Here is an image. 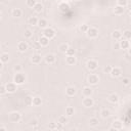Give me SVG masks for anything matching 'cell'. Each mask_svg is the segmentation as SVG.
I'll return each instance as SVG.
<instances>
[{"label": "cell", "instance_id": "4316f807", "mask_svg": "<svg viewBox=\"0 0 131 131\" xmlns=\"http://www.w3.org/2000/svg\"><path fill=\"white\" fill-rule=\"evenodd\" d=\"M100 116H101V118H103V119L108 118V117L111 116V112H110V110H107V108H103V110H101V112H100Z\"/></svg>", "mask_w": 131, "mask_h": 131}, {"label": "cell", "instance_id": "5bb4252c", "mask_svg": "<svg viewBox=\"0 0 131 131\" xmlns=\"http://www.w3.org/2000/svg\"><path fill=\"white\" fill-rule=\"evenodd\" d=\"M41 60H42V56H41L39 53H35V54H33L32 57H31V61H32L34 64H39V63L41 62Z\"/></svg>", "mask_w": 131, "mask_h": 131}, {"label": "cell", "instance_id": "8fae6325", "mask_svg": "<svg viewBox=\"0 0 131 131\" xmlns=\"http://www.w3.org/2000/svg\"><path fill=\"white\" fill-rule=\"evenodd\" d=\"M5 88H6V92H8V93H14L16 91L17 85L14 82L13 83H7L5 85Z\"/></svg>", "mask_w": 131, "mask_h": 131}, {"label": "cell", "instance_id": "8992f818", "mask_svg": "<svg viewBox=\"0 0 131 131\" xmlns=\"http://www.w3.org/2000/svg\"><path fill=\"white\" fill-rule=\"evenodd\" d=\"M87 81L90 85H96L99 82V77L96 74H90L87 78Z\"/></svg>", "mask_w": 131, "mask_h": 131}, {"label": "cell", "instance_id": "ac0fdd59", "mask_svg": "<svg viewBox=\"0 0 131 131\" xmlns=\"http://www.w3.org/2000/svg\"><path fill=\"white\" fill-rule=\"evenodd\" d=\"M125 11V8L122 7V6H119V5H116L113 9V12L116 14V15H122Z\"/></svg>", "mask_w": 131, "mask_h": 131}, {"label": "cell", "instance_id": "bcb514c9", "mask_svg": "<svg viewBox=\"0 0 131 131\" xmlns=\"http://www.w3.org/2000/svg\"><path fill=\"white\" fill-rule=\"evenodd\" d=\"M62 128H63V125L57 122V123H56V127H55V130H62Z\"/></svg>", "mask_w": 131, "mask_h": 131}, {"label": "cell", "instance_id": "6f0895ef", "mask_svg": "<svg viewBox=\"0 0 131 131\" xmlns=\"http://www.w3.org/2000/svg\"><path fill=\"white\" fill-rule=\"evenodd\" d=\"M0 77H1V75H0Z\"/></svg>", "mask_w": 131, "mask_h": 131}, {"label": "cell", "instance_id": "83f0119b", "mask_svg": "<svg viewBox=\"0 0 131 131\" xmlns=\"http://www.w3.org/2000/svg\"><path fill=\"white\" fill-rule=\"evenodd\" d=\"M28 23L30 26H37L38 24V18L36 16H30L28 19Z\"/></svg>", "mask_w": 131, "mask_h": 131}, {"label": "cell", "instance_id": "5b68a950", "mask_svg": "<svg viewBox=\"0 0 131 131\" xmlns=\"http://www.w3.org/2000/svg\"><path fill=\"white\" fill-rule=\"evenodd\" d=\"M86 67L89 71H95L98 67V62L95 60V59H89L87 62H86Z\"/></svg>", "mask_w": 131, "mask_h": 131}, {"label": "cell", "instance_id": "44dd1931", "mask_svg": "<svg viewBox=\"0 0 131 131\" xmlns=\"http://www.w3.org/2000/svg\"><path fill=\"white\" fill-rule=\"evenodd\" d=\"M76 61H77V59H76L75 55H69V56L66 57V62L69 66H74L76 63Z\"/></svg>", "mask_w": 131, "mask_h": 131}, {"label": "cell", "instance_id": "f1b7e54d", "mask_svg": "<svg viewBox=\"0 0 131 131\" xmlns=\"http://www.w3.org/2000/svg\"><path fill=\"white\" fill-rule=\"evenodd\" d=\"M37 26H39L41 29H44V28L47 27V20H46L45 18H40V19H38Z\"/></svg>", "mask_w": 131, "mask_h": 131}, {"label": "cell", "instance_id": "681fc988", "mask_svg": "<svg viewBox=\"0 0 131 131\" xmlns=\"http://www.w3.org/2000/svg\"><path fill=\"white\" fill-rule=\"evenodd\" d=\"M126 57H127L128 59L130 58V53H129V52H127V53H126Z\"/></svg>", "mask_w": 131, "mask_h": 131}, {"label": "cell", "instance_id": "ffe728a7", "mask_svg": "<svg viewBox=\"0 0 131 131\" xmlns=\"http://www.w3.org/2000/svg\"><path fill=\"white\" fill-rule=\"evenodd\" d=\"M119 100H120V97L117 93H112L108 96V101L111 103H117V102H119Z\"/></svg>", "mask_w": 131, "mask_h": 131}, {"label": "cell", "instance_id": "30bf717a", "mask_svg": "<svg viewBox=\"0 0 131 131\" xmlns=\"http://www.w3.org/2000/svg\"><path fill=\"white\" fill-rule=\"evenodd\" d=\"M119 45H120V48H122V49H129L130 42H129V40H127V39L122 37L120 39V41H119Z\"/></svg>", "mask_w": 131, "mask_h": 131}, {"label": "cell", "instance_id": "7402d4cb", "mask_svg": "<svg viewBox=\"0 0 131 131\" xmlns=\"http://www.w3.org/2000/svg\"><path fill=\"white\" fill-rule=\"evenodd\" d=\"M43 8H44V6H43V4H41V2H37V3L33 6V10H34L35 12H37V13L42 12Z\"/></svg>", "mask_w": 131, "mask_h": 131}, {"label": "cell", "instance_id": "484cf974", "mask_svg": "<svg viewBox=\"0 0 131 131\" xmlns=\"http://www.w3.org/2000/svg\"><path fill=\"white\" fill-rule=\"evenodd\" d=\"M0 61L3 62V63H6L9 61V54L6 53V52H3L0 54Z\"/></svg>", "mask_w": 131, "mask_h": 131}, {"label": "cell", "instance_id": "9f6ffc18", "mask_svg": "<svg viewBox=\"0 0 131 131\" xmlns=\"http://www.w3.org/2000/svg\"><path fill=\"white\" fill-rule=\"evenodd\" d=\"M77 1H82V0H77Z\"/></svg>", "mask_w": 131, "mask_h": 131}, {"label": "cell", "instance_id": "d4e9b609", "mask_svg": "<svg viewBox=\"0 0 131 131\" xmlns=\"http://www.w3.org/2000/svg\"><path fill=\"white\" fill-rule=\"evenodd\" d=\"M112 38L115 39V40H120L122 38V32L119 31V30H115L112 33Z\"/></svg>", "mask_w": 131, "mask_h": 131}, {"label": "cell", "instance_id": "2e32d148", "mask_svg": "<svg viewBox=\"0 0 131 131\" xmlns=\"http://www.w3.org/2000/svg\"><path fill=\"white\" fill-rule=\"evenodd\" d=\"M76 93H77V90H76V88H75L74 86H68V87L66 88V94H67L68 96L72 97V96H74Z\"/></svg>", "mask_w": 131, "mask_h": 131}, {"label": "cell", "instance_id": "9c48e42d", "mask_svg": "<svg viewBox=\"0 0 131 131\" xmlns=\"http://www.w3.org/2000/svg\"><path fill=\"white\" fill-rule=\"evenodd\" d=\"M44 59H45V62H46L47 64H53V63L55 62V60H56V57H55L54 54H52V53H48V54L45 55Z\"/></svg>", "mask_w": 131, "mask_h": 131}, {"label": "cell", "instance_id": "7bdbcfd3", "mask_svg": "<svg viewBox=\"0 0 131 131\" xmlns=\"http://www.w3.org/2000/svg\"><path fill=\"white\" fill-rule=\"evenodd\" d=\"M13 71H14L15 73H19V72L21 71V66H20V64H16V66H14Z\"/></svg>", "mask_w": 131, "mask_h": 131}, {"label": "cell", "instance_id": "74e56055", "mask_svg": "<svg viewBox=\"0 0 131 131\" xmlns=\"http://www.w3.org/2000/svg\"><path fill=\"white\" fill-rule=\"evenodd\" d=\"M88 25H86V24H82V25H80V27H79V30L82 32V33H86L87 32V30H88Z\"/></svg>", "mask_w": 131, "mask_h": 131}, {"label": "cell", "instance_id": "7a4b0ae2", "mask_svg": "<svg viewBox=\"0 0 131 131\" xmlns=\"http://www.w3.org/2000/svg\"><path fill=\"white\" fill-rule=\"evenodd\" d=\"M43 36H45L46 38H48L49 40L54 38L55 37V31L52 29V28H49V27H46L44 28L43 30Z\"/></svg>", "mask_w": 131, "mask_h": 131}, {"label": "cell", "instance_id": "9a60e30c", "mask_svg": "<svg viewBox=\"0 0 131 131\" xmlns=\"http://www.w3.org/2000/svg\"><path fill=\"white\" fill-rule=\"evenodd\" d=\"M28 47H29V45H28V43H27L26 41H20V42H18V44H17V49H18V51H20V52H25V51L28 49Z\"/></svg>", "mask_w": 131, "mask_h": 131}, {"label": "cell", "instance_id": "816d5d0a", "mask_svg": "<svg viewBox=\"0 0 131 131\" xmlns=\"http://www.w3.org/2000/svg\"><path fill=\"white\" fill-rule=\"evenodd\" d=\"M0 130H6V127H0Z\"/></svg>", "mask_w": 131, "mask_h": 131}, {"label": "cell", "instance_id": "f35d334b", "mask_svg": "<svg viewBox=\"0 0 131 131\" xmlns=\"http://www.w3.org/2000/svg\"><path fill=\"white\" fill-rule=\"evenodd\" d=\"M32 100H33V97L28 95L26 98H25V104L26 105H32Z\"/></svg>", "mask_w": 131, "mask_h": 131}, {"label": "cell", "instance_id": "6da1fadb", "mask_svg": "<svg viewBox=\"0 0 131 131\" xmlns=\"http://www.w3.org/2000/svg\"><path fill=\"white\" fill-rule=\"evenodd\" d=\"M13 82L16 84V85H21L26 82V77L24 74H21L20 72L19 73H15L14 77H13Z\"/></svg>", "mask_w": 131, "mask_h": 131}, {"label": "cell", "instance_id": "f5cc1de1", "mask_svg": "<svg viewBox=\"0 0 131 131\" xmlns=\"http://www.w3.org/2000/svg\"><path fill=\"white\" fill-rule=\"evenodd\" d=\"M1 16H2V13H1V11H0V19H1Z\"/></svg>", "mask_w": 131, "mask_h": 131}, {"label": "cell", "instance_id": "7dc6e473", "mask_svg": "<svg viewBox=\"0 0 131 131\" xmlns=\"http://www.w3.org/2000/svg\"><path fill=\"white\" fill-rule=\"evenodd\" d=\"M37 124H38L37 120H32V121L30 122V125H31V126H35V125H37Z\"/></svg>", "mask_w": 131, "mask_h": 131}, {"label": "cell", "instance_id": "ee69618b", "mask_svg": "<svg viewBox=\"0 0 131 131\" xmlns=\"http://www.w3.org/2000/svg\"><path fill=\"white\" fill-rule=\"evenodd\" d=\"M55 127H56V123H54V122H51V123H49V125H48V128H49L50 130H55Z\"/></svg>", "mask_w": 131, "mask_h": 131}, {"label": "cell", "instance_id": "c3c4849f", "mask_svg": "<svg viewBox=\"0 0 131 131\" xmlns=\"http://www.w3.org/2000/svg\"><path fill=\"white\" fill-rule=\"evenodd\" d=\"M114 48H115V49H120V45H119V42L115 43V45H114Z\"/></svg>", "mask_w": 131, "mask_h": 131}, {"label": "cell", "instance_id": "f546056e", "mask_svg": "<svg viewBox=\"0 0 131 131\" xmlns=\"http://www.w3.org/2000/svg\"><path fill=\"white\" fill-rule=\"evenodd\" d=\"M98 124H99V120H98L97 118H90V120H89V125H90L91 127H96V126H98Z\"/></svg>", "mask_w": 131, "mask_h": 131}, {"label": "cell", "instance_id": "cb8c5ba5", "mask_svg": "<svg viewBox=\"0 0 131 131\" xmlns=\"http://www.w3.org/2000/svg\"><path fill=\"white\" fill-rule=\"evenodd\" d=\"M41 103H42V98H41L40 96H34V97H33L32 105L39 106V105H41Z\"/></svg>", "mask_w": 131, "mask_h": 131}, {"label": "cell", "instance_id": "d6a6232c", "mask_svg": "<svg viewBox=\"0 0 131 131\" xmlns=\"http://www.w3.org/2000/svg\"><path fill=\"white\" fill-rule=\"evenodd\" d=\"M68 48H69V45H68L67 43H61V44H59V46H58V50H59L60 52H62V53H64Z\"/></svg>", "mask_w": 131, "mask_h": 131}, {"label": "cell", "instance_id": "db71d44e", "mask_svg": "<svg viewBox=\"0 0 131 131\" xmlns=\"http://www.w3.org/2000/svg\"><path fill=\"white\" fill-rule=\"evenodd\" d=\"M41 1H43V2H44V1H46V0H41Z\"/></svg>", "mask_w": 131, "mask_h": 131}, {"label": "cell", "instance_id": "7c38bea8", "mask_svg": "<svg viewBox=\"0 0 131 131\" xmlns=\"http://www.w3.org/2000/svg\"><path fill=\"white\" fill-rule=\"evenodd\" d=\"M69 9H70V5H69L66 1H62L61 3H59V4H58V10H59L60 12L66 13V12H68V11H69Z\"/></svg>", "mask_w": 131, "mask_h": 131}, {"label": "cell", "instance_id": "e575fe53", "mask_svg": "<svg viewBox=\"0 0 131 131\" xmlns=\"http://www.w3.org/2000/svg\"><path fill=\"white\" fill-rule=\"evenodd\" d=\"M117 5L122 6V7H127L128 6V1L127 0H117Z\"/></svg>", "mask_w": 131, "mask_h": 131}, {"label": "cell", "instance_id": "4dcf8cb0", "mask_svg": "<svg viewBox=\"0 0 131 131\" xmlns=\"http://www.w3.org/2000/svg\"><path fill=\"white\" fill-rule=\"evenodd\" d=\"M75 114V108L73 106H68L66 108V115L69 116V117H72L73 115Z\"/></svg>", "mask_w": 131, "mask_h": 131}, {"label": "cell", "instance_id": "60d3db41", "mask_svg": "<svg viewBox=\"0 0 131 131\" xmlns=\"http://www.w3.org/2000/svg\"><path fill=\"white\" fill-rule=\"evenodd\" d=\"M36 3H37L36 0H26V4H27V6H29V7H33Z\"/></svg>", "mask_w": 131, "mask_h": 131}, {"label": "cell", "instance_id": "ab89813d", "mask_svg": "<svg viewBox=\"0 0 131 131\" xmlns=\"http://www.w3.org/2000/svg\"><path fill=\"white\" fill-rule=\"evenodd\" d=\"M130 82H131V80H130L129 77H125V78H123V80H122V83H123L124 86H128V85L130 84Z\"/></svg>", "mask_w": 131, "mask_h": 131}, {"label": "cell", "instance_id": "b9f144b4", "mask_svg": "<svg viewBox=\"0 0 131 131\" xmlns=\"http://www.w3.org/2000/svg\"><path fill=\"white\" fill-rule=\"evenodd\" d=\"M112 66H105L104 68H103V73L104 74H110L111 73V71H112Z\"/></svg>", "mask_w": 131, "mask_h": 131}, {"label": "cell", "instance_id": "e0dca14e", "mask_svg": "<svg viewBox=\"0 0 131 131\" xmlns=\"http://www.w3.org/2000/svg\"><path fill=\"white\" fill-rule=\"evenodd\" d=\"M92 93H93V90H92V88H91V87L85 86V87L82 89V94H83V96H84V97H86V96H91V95H92Z\"/></svg>", "mask_w": 131, "mask_h": 131}, {"label": "cell", "instance_id": "3957f363", "mask_svg": "<svg viewBox=\"0 0 131 131\" xmlns=\"http://www.w3.org/2000/svg\"><path fill=\"white\" fill-rule=\"evenodd\" d=\"M8 117H9V120L12 123H18L20 121V119H21V115L18 112H16V111L9 113V116Z\"/></svg>", "mask_w": 131, "mask_h": 131}, {"label": "cell", "instance_id": "ba28073f", "mask_svg": "<svg viewBox=\"0 0 131 131\" xmlns=\"http://www.w3.org/2000/svg\"><path fill=\"white\" fill-rule=\"evenodd\" d=\"M123 129V122L121 120H115L112 123V127L110 130H121Z\"/></svg>", "mask_w": 131, "mask_h": 131}, {"label": "cell", "instance_id": "f6af8a7d", "mask_svg": "<svg viewBox=\"0 0 131 131\" xmlns=\"http://www.w3.org/2000/svg\"><path fill=\"white\" fill-rule=\"evenodd\" d=\"M5 93H6V88H5V85H1V86H0V95L5 94Z\"/></svg>", "mask_w": 131, "mask_h": 131}, {"label": "cell", "instance_id": "603a6c76", "mask_svg": "<svg viewBox=\"0 0 131 131\" xmlns=\"http://www.w3.org/2000/svg\"><path fill=\"white\" fill-rule=\"evenodd\" d=\"M21 14H23V11H21V9H19V8H13V9L11 10V15H12L13 17H20Z\"/></svg>", "mask_w": 131, "mask_h": 131}, {"label": "cell", "instance_id": "f907efd6", "mask_svg": "<svg viewBox=\"0 0 131 131\" xmlns=\"http://www.w3.org/2000/svg\"><path fill=\"white\" fill-rule=\"evenodd\" d=\"M2 68H3V62H1V61H0V70H1Z\"/></svg>", "mask_w": 131, "mask_h": 131}, {"label": "cell", "instance_id": "1f68e13d", "mask_svg": "<svg viewBox=\"0 0 131 131\" xmlns=\"http://www.w3.org/2000/svg\"><path fill=\"white\" fill-rule=\"evenodd\" d=\"M122 37L127 39V40H130L131 39V31L130 30H125L123 33H122Z\"/></svg>", "mask_w": 131, "mask_h": 131}, {"label": "cell", "instance_id": "277c9868", "mask_svg": "<svg viewBox=\"0 0 131 131\" xmlns=\"http://www.w3.org/2000/svg\"><path fill=\"white\" fill-rule=\"evenodd\" d=\"M86 34L89 38H96L98 36V30L95 27H90V28H88Z\"/></svg>", "mask_w": 131, "mask_h": 131}, {"label": "cell", "instance_id": "52a82bcc", "mask_svg": "<svg viewBox=\"0 0 131 131\" xmlns=\"http://www.w3.org/2000/svg\"><path fill=\"white\" fill-rule=\"evenodd\" d=\"M82 104H83V106H85V107H91V106H93V104H94V100L91 98V96H86V97L83 98Z\"/></svg>", "mask_w": 131, "mask_h": 131}, {"label": "cell", "instance_id": "836d02e7", "mask_svg": "<svg viewBox=\"0 0 131 131\" xmlns=\"http://www.w3.org/2000/svg\"><path fill=\"white\" fill-rule=\"evenodd\" d=\"M57 122H58V123H60V124H62V125H64V124H67V123H68V118H67L66 116H59V117H58Z\"/></svg>", "mask_w": 131, "mask_h": 131}, {"label": "cell", "instance_id": "11a10c76", "mask_svg": "<svg viewBox=\"0 0 131 131\" xmlns=\"http://www.w3.org/2000/svg\"><path fill=\"white\" fill-rule=\"evenodd\" d=\"M62 1H66V2H67V1H68V0H62Z\"/></svg>", "mask_w": 131, "mask_h": 131}, {"label": "cell", "instance_id": "8d00e7d4", "mask_svg": "<svg viewBox=\"0 0 131 131\" xmlns=\"http://www.w3.org/2000/svg\"><path fill=\"white\" fill-rule=\"evenodd\" d=\"M64 53L67 54V56H69V55H75V54H76V50H75L74 48H71V47H69Z\"/></svg>", "mask_w": 131, "mask_h": 131}, {"label": "cell", "instance_id": "d590c367", "mask_svg": "<svg viewBox=\"0 0 131 131\" xmlns=\"http://www.w3.org/2000/svg\"><path fill=\"white\" fill-rule=\"evenodd\" d=\"M24 36H25V38H31L32 36H33V32H32V30H30V29H27V30H25V32H24Z\"/></svg>", "mask_w": 131, "mask_h": 131}, {"label": "cell", "instance_id": "4fadbf2b", "mask_svg": "<svg viewBox=\"0 0 131 131\" xmlns=\"http://www.w3.org/2000/svg\"><path fill=\"white\" fill-rule=\"evenodd\" d=\"M110 75L113 77V78H118L122 75V70L118 67H115V68H112V71L110 73Z\"/></svg>", "mask_w": 131, "mask_h": 131}, {"label": "cell", "instance_id": "d6986e66", "mask_svg": "<svg viewBox=\"0 0 131 131\" xmlns=\"http://www.w3.org/2000/svg\"><path fill=\"white\" fill-rule=\"evenodd\" d=\"M38 43L40 44V46L46 47V46L49 44V39H48V38H46L45 36H41V37L39 38V41H38Z\"/></svg>", "mask_w": 131, "mask_h": 131}]
</instances>
